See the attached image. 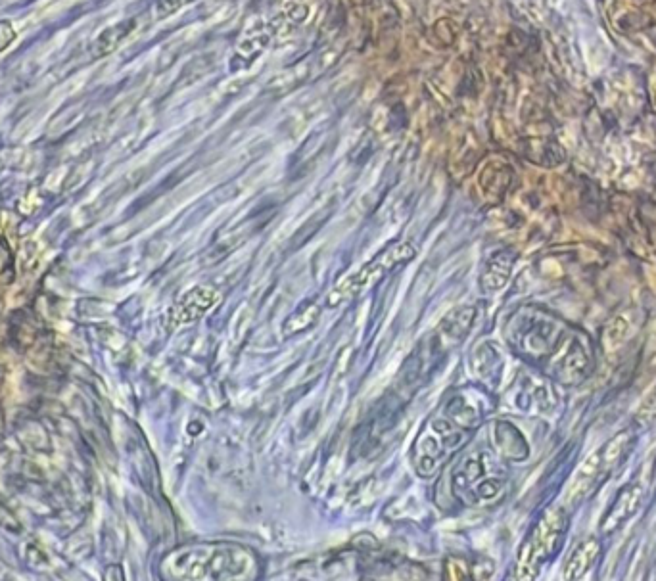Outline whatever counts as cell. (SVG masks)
<instances>
[{
  "mask_svg": "<svg viewBox=\"0 0 656 581\" xmlns=\"http://www.w3.org/2000/svg\"><path fill=\"white\" fill-rule=\"evenodd\" d=\"M566 526H568V522H566L563 511L547 512L541 518V522H539L534 535L530 537V541L526 543V551L522 555L524 566L538 572L539 566L559 551V547L563 543Z\"/></svg>",
  "mask_w": 656,
  "mask_h": 581,
  "instance_id": "3957f363",
  "label": "cell"
},
{
  "mask_svg": "<svg viewBox=\"0 0 656 581\" xmlns=\"http://www.w3.org/2000/svg\"><path fill=\"white\" fill-rule=\"evenodd\" d=\"M641 501H643V488L639 484H632L622 489L603 518V532L610 534L618 530L626 520H630L633 514L639 511Z\"/></svg>",
  "mask_w": 656,
  "mask_h": 581,
  "instance_id": "5b68a950",
  "label": "cell"
},
{
  "mask_svg": "<svg viewBox=\"0 0 656 581\" xmlns=\"http://www.w3.org/2000/svg\"><path fill=\"white\" fill-rule=\"evenodd\" d=\"M417 250L409 242H398L382 250L378 256L367 261L361 269H357L350 277L340 280L327 296L328 307H340L342 303L350 302L355 296L369 290L373 284L380 282L386 275L394 273L401 265L413 261Z\"/></svg>",
  "mask_w": 656,
  "mask_h": 581,
  "instance_id": "6da1fadb",
  "label": "cell"
},
{
  "mask_svg": "<svg viewBox=\"0 0 656 581\" xmlns=\"http://www.w3.org/2000/svg\"><path fill=\"white\" fill-rule=\"evenodd\" d=\"M16 29L8 20H0V54L16 41Z\"/></svg>",
  "mask_w": 656,
  "mask_h": 581,
  "instance_id": "ba28073f",
  "label": "cell"
},
{
  "mask_svg": "<svg viewBox=\"0 0 656 581\" xmlns=\"http://www.w3.org/2000/svg\"><path fill=\"white\" fill-rule=\"evenodd\" d=\"M637 422L643 428H655L656 426V388L647 396V399L641 403L637 411Z\"/></svg>",
  "mask_w": 656,
  "mask_h": 581,
  "instance_id": "52a82bcc",
  "label": "cell"
},
{
  "mask_svg": "<svg viewBox=\"0 0 656 581\" xmlns=\"http://www.w3.org/2000/svg\"><path fill=\"white\" fill-rule=\"evenodd\" d=\"M219 296L210 288H194L181 298V302L175 305L171 317L175 325H188L200 317H204L211 307L217 303Z\"/></svg>",
  "mask_w": 656,
  "mask_h": 581,
  "instance_id": "277c9868",
  "label": "cell"
},
{
  "mask_svg": "<svg viewBox=\"0 0 656 581\" xmlns=\"http://www.w3.org/2000/svg\"><path fill=\"white\" fill-rule=\"evenodd\" d=\"M630 447H632V438L628 434H620L612 442L607 443L605 447L595 451L582 465L578 476H576L574 495L584 497L587 493H591V489L595 488L601 480L607 478L610 470H614L616 466L622 463L620 459L630 451Z\"/></svg>",
  "mask_w": 656,
  "mask_h": 581,
  "instance_id": "7a4b0ae2",
  "label": "cell"
},
{
  "mask_svg": "<svg viewBox=\"0 0 656 581\" xmlns=\"http://www.w3.org/2000/svg\"><path fill=\"white\" fill-rule=\"evenodd\" d=\"M601 555V543L595 537H587L576 545L564 566V580L580 581L586 578Z\"/></svg>",
  "mask_w": 656,
  "mask_h": 581,
  "instance_id": "8992f818",
  "label": "cell"
}]
</instances>
